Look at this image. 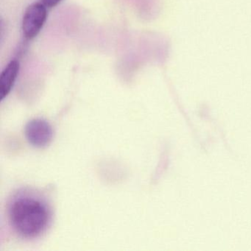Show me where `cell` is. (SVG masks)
Instances as JSON below:
<instances>
[{"instance_id":"cell-1","label":"cell","mask_w":251,"mask_h":251,"mask_svg":"<svg viewBox=\"0 0 251 251\" xmlns=\"http://www.w3.org/2000/svg\"><path fill=\"white\" fill-rule=\"evenodd\" d=\"M8 218L16 233L25 239L41 236L48 228L51 214L46 202L32 194L13 198L8 207Z\"/></svg>"},{"instance_id":"cell-2","label":"cell","mask_w":251,"mask_h":251,"mask_svg":"<svg viewBox=\"0 0 251 251\" xmlns=\"http://www.w3.org/2000/svg\"><path fill=\"white\" fill-rule=\"evenodd\" d=\"M47 7L42 2H35L27 7L23 16V32L27 39L36 38L48 18Z\"/></svg>"},{"instance_id":"cell-3","label":"cell","mask_w":251,"mask_h":251,"mask_svg":"<svg viewBox=\"0 0 251 251\" xmlns=\"http://www.w3.org/2000/svg\"><path fill=\"white\" fill-rule=\"evenodd\" d=\"M25 134L30 145L38 148H45L53 139L51 125L43 119H33L25 126Z\"/></svg>"},{"instance_id":"cell-4","label":"cell","mask_w":251,"mask_h":251,"mask_svg":"<svg viewBox=\"0 0 251 251\" xmlns=\"http://www.w3.org/2000/svg\"><path fill=\"white\" fill-rule=\"evenodd\" d=\"M20 63L12 60L6 66L0 75V98L5 99L12 90L20 72Z\"/></svg>"},{"instance_id":"cell-5","label":"cell","mask_w":251,"mask_h":251,"mask_svg":"<svg viewBox=\"0 0 251 251\" xmlns=\"http://www.w3.org/2000/svg\"><path fill=\"white\" fill-rule=\"evenodd\" d=\"M61 2V0H42V3L48 8H54Z\"/></svg>"}]
</instances>
